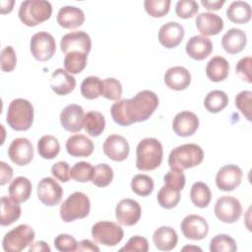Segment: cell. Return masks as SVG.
Here are the masks:
<instances>
[{"label": "cell", "instance_id": "cell-3", "mask_svg": "<svg viewBox=\"0 0 252 252\" xmlns=\"http://www.w3.org/2000/svg\"><path fill=\"white\" fill-rule=\"evenodd\" d=\"M204 159L202 148L196 144H184L174 148L168 157V165L172 169L185 170L199 165Z\"/></svg>", "mask_w": 252, "mask_h": 252}, {"label": "cell", "instance_id": "cell-50", "mask_svg": "<svg viewBox=\"0 0 252 252\" xmlns=\"http://www.w3.org/2000/svg\"><path fill=\"white\" fill-rule=\"evenodd\" d=\"M54 246L58 251L71 252L77 250L78 242L72 235L61 233L55 237Z\"/></svg>", "mask_w": 252, "mask_h": 252}, {"label": "cell", "instance_id": "cell-57", "mask_svg": "<svg viewBox=\"0 0 252 252\" xmlns=\"http://www.w3.org/2000/svg\"><path fill=\"white\" fill-rule=\"evenodd\" d=\"M30 252L32 251H39V252H50V247L45 241H36L34 243H32L29 248Z\"/></svg>", "mask_w": 252, "mask_h": 252}, {"label": "cell", "instance_id": "cell-54", "mask_svg": "<svg viewBox=\"0 0 252 252\" xmlns=\"http://www.w3.org/2000/svg\"><path fill=\"white\" fill-rule=\"evenodd\" d=\"M0 185H5L7 182H9L13 177V169L12 167L7 164L5 161L0 162Z\"/></svg>", "mask_w": 252, "mask_h": 252}, {"label": "cell", "instance_id": "cell-23", "mask_svg": "<svg viewBox=\"0 0 252 252\" xmlns=\"http://www.w3.org/2000/svg\"><path fill=\"white\" fill-rule=\"evenodd\" d=\"M50 88L58 95L70 94L76 87V79L66 70L58 68L50 77Z\"/></svg>", "mask_w": 252, "mask_h": 252}, {"label": "cell", "instance_id": "cell-2", "mask_svg": "<svg viewBox=\"0 0 252 252\" xmlns=\"http://www.w3.org/2000/svg\"><path fill=\"white\" fill-rule=\"evenodd\" d=\"M136 155V166L139 170H154L158 167L162 161V145L156 138H145L139 142Z\"/></svg>", "mask_w": 252, "mask_h": 252}, {"label": "cell", "instance_id": "cell-4", "mask_svg": "<svg viewBox=\"0 0 252 252\" xmlns=\"http://www.w3.org/2000/svg\"><path fill=\"white\" fill-rule=\"evenodd\" d=\"M6 121L16 131H27L33 122V106L24 98L12 100L8 106Z\"/></svg>", "mask_w": 252, "mask_h": 252}, {"label": "cell", "instance_id": "cell-25", "mask_svg": "<svg viewBox=\"0 0 252 252\" xmlns=\"http://www.w3.org/2000/svg\"><path fill=\"white\" fill-rule=\"evenodd\" d=\"M94 149L93 141L85 135L77 134L68 138L66 142L67 153L76 158H86L93 154Z\"/></svg>", "mask_w": 252, "mask_h": 252}, {"label": "cell", "instance_id": "cell-17", "mask_svg": "<svg viewBox=\"0 0 252 252\" xmlns=\"http://www.w3.org/2000/svg\"><path fill=\"white\" fill-rule=\"evenodd\" d=\"M84 109L79 104H68L60 113L62 127L71 133L80 132L84 127Z\"/></svg>", "mask_w": 252, "mask_h": 252}, {"label": "cell", "instance_id": "cell-45", "mask_svg": "<svg viewBox=\"0 0 252 252\" xmlns=\"http://www.w3.org/2000/svg\"><path fill=\"white\" fill-rule=\"evenodd\" d=\"M101 95L110 100H119L122 95V85L114 78H107L102 81Z\"/></svg>", "mask_w": 252, "mask_h": 252}, {"label": "cell", "instance_id": "cell-26", "mask_svg": "<svg viewBox=\"0 0 252 252\" xmlns=\"http://www.w3.org/2000/svg\"><path fill=\"white\" fill-rule=\"evenodd\" d=\"M186 53L194 60H204L213 51L211 39L202 35H194L186 43Z\"/></svg>", "mask_w": 252, "mask_h": 252}, {"label": "cell", "instance_id": "cell-28", "mask_svg": "<svg viewBox=\"0 0 252 252\" xmlns=\"http://www.w3.org/2000/svg\"><path fill=\"white\" fill-rule=\"evenodd\" d=\"M155 246L160 251H170L175 248L178 236L174 228L170 226H160L153 234Z\"/></svg>", "mask_w": 252, "mask_h": 252}, {"label": "cell", "instance_id": "cell-5", "mask_svg": "<svg viewBox=\"0 0 252 252\" xmlns=\"http://www.w3.org/2000/svg\"><path fill=\"white\" fill-rule=\"evenodd\" d=\"M52 14L50 2L45 0H26L19 8V18L28 27H34L48 20Z\"/></svg>", "mask_w": 252, "mask_h": 252}, {"label": "cell", "instance_id": "cell-16", "mask_svg": "<svg viewBox=\"0 0 252 252\" xmlns=\"http://www.w3.org/2000/svg\"><path fill=\"white\" fill-rule=\"evenodd\" d=\"M10 159L17 165H27L33 158V146L27 138H17L8 148Z\"/></svg>", "mask_w": 252, "mask_h": 252}, {"label": "cell", "instance_id": "cell-32", "mask_svg": "<svg viewBox=\"0 0 252 252\" xmlns=\"http://www.w3.org/2000/svg\"><path fill=\"white\" fill-rule=\"evenodd\" d=\"M252 15L251 6L245 1H233L226 10L227 19L234 24H246Z\"/></svg>", "mask_w": 252, "mask_h": 252}, {"label": "cell", "instance_id": "cell-53", "mask_svg": "<svg viewBox=\"0 0 252 252\" xmlns=\"http://www.w3.org/2000/svg\"><path fill=\"white\" fill-rule=\"evenodd\" d=\"M52 175L61 182H68L71 178L70 166L66 161H57L51 167Z\"/></svg>", "mask_w": 252, "mask_h": 252}, {"label": "cell", "instance_id": "cell-14", "mask_svg": "<svg viewBox=\"0 0 252 252\" xmlns=\"http://www.w3.org/2000/svg\"><path fill=\"white\" fill-rule=\"evenodd\" d=\"M243 172L235 164H227L219 169L216 175L217 187L221 191H232L241 183Z\"/></svg>", "mask_w": 252, "mask_h": 252}, {"label": "cell", "instance_id": "cell-27", "mask_svg": "<svg viewBox=\"0 0 252 252\" xmlns=\"http://www.w3.org/2000/svg\"><path fill=\"white\" fill-rule=\"evenodd\" d=\"M246 43V33L240 29H230L221 37V46L229 54H237L241 52Z\"/></svg>", "mask_w": 252, "mask_h": 252}, {"label": "cell", "instance_id": "cell-31", "mask_svg": "<svg viewBox=\"0 0 252 252\" xmlns=\"http://www.w3.org/2000/svg\"><path fill=\"white\" fill-rule=\"evenodd\" d=\"M32 189V182L25 176H19L11 182L9 186V196L17 203H24L29 200Z\"/></svg>", "mask_w": 252, "mask_h": 252}, {"label": "cell", "instance_id": "cell-9", "mask_svg": "<svg viewBox=\"0 0 252 252\" xmlns=\"http://www.w3.org/2000/svg\"><path fill=\"white\" fill-rule=\"evenodd\" d=\"M30 49L37 61H47L56 51V42L52 34L47 32H38L32 36Z\"/></svg>", "mask_w": 252, "mask_h": 252}, {"label": "cell", "instance_id": "cell-46", "mask_svg": "<svg viewBox=\"0 0 252 252\" xmlns=\"http://www.w3.org/2000/svg\"><path fill=\"white\" fill-rule=\"evenodd\" d=\"M235 105L240 112L251 121V109H252V93L250 91H242L235 96Z\"/></svg>", "mask_w": 252, "mask_h": 252}, {"label": "cell", "instance_id": "cell-29", "mask_svg": "<svg viewBox=\"0 0 252 252\" xmlns=\"http://www.w3.org/2000/svg\"><path fill=\"white\" fill-rule=\"evenodd\" d=\"M229 64L221 56H215L210 59L206 66L207 77L213 82H221L228 76Z\"/></svg>", "mask_w": 252, "mask_h": 252}, {"label": "cell", "instance_id": "cell-39", "mask_svg": "<svg viewBox=\"0 0 252 252\" xmlns=\"http://www.w3.org/2000/svg\"><path fill=\"white\" fill-rule=\"evenodd\" d=\"M158 202L164 209H172L176 207L180 201V191L163 185L157 195Z\"/></svg>", "mask_w": 252, "mask_h": 252}, {"label": "cell", "instance_id": "cell-15", "mask_svg": "<svg viewBox=\"0 0 252 252\" xmlns=\"http://www.w3.org/2000/svg\"><path fill=\"white\" fill-rule=\"evenodd\" d=\"M142 210L139 203L132 199L121 200L115 208V217L117 221L126 226L136 224L141 218Z\"/></svg>", "mask_w": 252, "mask_h": 252}, {"label": "cell", "instance_id": "cell-24", "mask_svg": "<svg viewBox=\"0 0 252 252\" xmlns=\"http://www.w3.org/2000/svg\"><path fill=\"white\" fill-rule=\"evenodd\" d=\"M57 23L63 29H76L85 22V14L82 9L75 6H63L57 14Z\"/></svg>", "mask_w": 252, "mask_h": 252}, {"label": "cell", "instance_id": "cell-11", "mask_svg": "<svg viewBox=\"0 0 252 252\" xmlns=\"http://www.w3.org/2000/svg\"><path fill=\"white\" fill-rule=\"evenodd\" d=\"M62 196V187L51 177H44L37 184V197L45 206L53 207L58 205Z\"/></svg>", "mask_w": 252, "mask_h": 252}, {"label": "cell", "instance_id": "cell-18", "mask_svg": "<svg viewBox=\"0 0 252 252\" xmlns=\"http://www.w3.org/2000/svg\"><path fill=\"white\" fill-rule=\"evenodd\" d=\"M105 156L114 161H123L127 158L130 151L127 140L117 134L109 135L102 146Z\"/></svg>", "mask_w": 252, "mask_h": 252}, {"label": "cell", "instance_id": "cell-36", "mask_svg": "<svg viewBox=\"0 0 252 252\" xmlns=\"http://www.w3.org/2000/svg\"><path fill=\"white\" fill-rule=\"evenodd\" d=\"M227 94L220 90L210 92L204 99V106L211 113H218L221 111L227 105Z\"/></svg>", "mask_w": 252, "mask_h": 252}, {"label": "cell", "instance_id": "cell-1", "mask_svg": "<svg viewBox=\"0 0 252 252\" xmlns=\"http://www.w3.org/2000/svg\"><path fill=\"white\" fill-rule=\"evenodd\" d=\"M158 105V95L149 90L139 92L132 98H123L113 103L110 108L112 119L121 126L146 121Z\"/></svg>", "mask_w": 252, "mask_h": 252}, {"label": "cell", "instance_id": "cell-12", "mask_svg": "<svg viewBox=\"0 0 252 252\" xmlns=\"http://www.w3.org/2000/svg\"><path fill=\"white\" fill-rule=\"evenodd\" d=\"M180 228L183 235L191 240L204 239L209 232L207 220L199 215L186 216L181 221Z\"/></svg>", "mask_w": 252, "mask_h": 252}, {"label": "cell", "instance_id": "cell-48", "mask_svg": "<svg viewBox=\"0 0 252 252\" xmlns=\"http://www.w3.org/2000/svg\"><path fill=\"white\" fill-rule=\"evenodd\" d=\"M163 181H164V185L171 187L173 189H176L178 191H181L185 186L186 178L183 171L171 168L164 175Z\"/></svg>", "mask_w": 252, "mask_h": 252}, {"label": "cell", "instance_id": "cell-40", "mask_svg": "<svg viewBox=\"0 0 252 252\" xmlns=\"http://www.w3.org/2000/svg\"><path fill=\"white\" fill-rule=\"evenodd\" d=\"M155 187L154 180L151 176L146 174H137L132 178L131 188L132 191L142 197L152 194Z\"/></svg>", "mask_w": 252, "mask_h": 252}, {"label": "cell", "instance_id": "cell-8", "mask_svg": "<svg viewBox=\"0 0 252 252\" xmlns=\"http://www.w3.org/2000/svg\"><path fill=\"white\" fill-rule=\"evenodd\" d=\"M94 240L105 246H115L123 238L124 232L120 225L112 221H97L92 227Z\"/></svg>", "mask_w": 252, "mask_h": 252}, {"label": "cell", "instance_id": "cell-59", "mask_svg": "<svg viewBox=\"0 0 252 252\" xmlns=\"http://www.w3.org/2000/svg\"><path fill=\"white\" fill-rule=\"evenodd\" d=\"M202 251V249L200 247H197V246H185L182 248V251Z\"/></svg>", "mask_w": 252, "mask_h": 252}, {"label": "cell", "instance_id": "cell-42", "mask_svg": "<svg viewBox=\"0 0 252 252\" xmlns=\"http://www.w3.org/2000/svg\"><path fill=\"white\" fill-rule=\"evenodd\" d=\"M237 250L235 240L227 234H218L211 239V252H234Z\"/></svg>", "mask_w": 252, "mask_h": 252}, {"label": "cell", "instance_id": "cell-58", "mask_svg": "<svg viewBox=\"0 0 252 252\" xmlns=\"http://www.w3.org/2000/svg\"><path fill=\"white\" fill-rule=\"evenodd\" d=\"M14 1L11 0V1H1L0 2V11H1V14H7V13H10L12 10H13V6H14Z\"/></svg>", "mask_w": 252, "mask_h": 252}, {"label": "cell", "instance_id": "cell-34", "mask_svg": "<svg viewBox=\"0 0 252 252\" xmlns=\"http://www.w3.org/2000/svg\"><path fill=\"white\" fill-rule=\"evenodd\" d=\"M60 145L52 135H44L37 142V152L39 156L45 159H52L59 154Z\"/></svg>", "mask_w": 252, "mask_h": 252}, {"label": "cell", "instance_id": "cell-43", "mask_svg": "<svg viewBox=\"0 0 252 252\" xmlns=\"http://www.w3.org/2000/svg\"><path fill=\"white\" fill-rule=\"evenodd\" d=\"M93 173H94V166L87 161L76 162L70 169L71 178L82 183L92 180Z\"/></svg>", "mask_w": 252, "mask_h": 252}, {"label": "cell", "instance_id": "cell-52", "mask_svg": "<svg viewBox=\"0 0 252 252\" xmlns=\"http://www.w3.org/2000/svg\"><path fill=\"white\" fill-rule=\"evenodd\" d=\"M251 65H252V58L250 56H246L241 58L235 67V71L236 74L238 75V77L247 82V83H251L252 79H251Z\"/></svg>", "mask_w": 252, "mask_h": 252}, {"label": "cell", "instance_id": "cell-7", "mask_svg": "<svg viewBox=\"0 0 252 252\" xmlns=\"http://www.w3.org/2000/svg\"><path fill=\"white\" fill-rule=\"evenodd\" d=\"M34 230L29 224H20L8 231L2 240L6 252H20L31 245L34 239Z\"/></svg>", "mask_w": 252, "mask_h": 252}, {"label": "cell", "instance_id": "cell-35", "mask_svg": "<svg viewBox=\"0 0 252 252\" xmlns=\"http://www.w3.org/2000/svg\"><path fill=\"white\" fill-rule=\"evenodd\" d=\"M190 198L196 207L206 208L211 202L212 193L206 183L195 182L190 189Z\"/></svg>", "mask_w": 252, "mask_h": 252}, {"label": "cell", "instance_id": "cell-6", "mask_svg": "<svg viewBox=\"0 0 252 252\" xmlns=\"http://www.w3.org/2000/svg\"><path fill=\"white\" fill-rule=\"evenodd\" d=\"M91 210L89 197L83 192H74L60 206V217L63 221L71 222L86 218Z\"/></svg>", "mask_w": 252, "mask_h": 252}, {"label": "cell", "instance_id": "cell-51", "mask_svg": "<svg viewBox=\"0 0 252 252\" xmlns=\"http://www.w3.org/2000/svg\"><path fill=\"white\" fill-rule=\"evenodd\" d=\"M149 250V242L147 238L135 235L132 236L128 242L120 249V251H140V252H147Z\"/></svg>", "mask_w": 252, "mask_h": 252}, {"label": "cell", "instance_id": "cell-10", "mask_svg": "<svg viewBox=\"0 0 252 252\" xmlns=\"http://www.w3.org/2000/svg\"><path fill=\"white\" fill-rule=\"evenodd\" d=\"M214 212L222 222L233 223L240 218L242 207L238 199L232 196H221L216 202Z\"/></svg>", "mask_w": 252, "mask_h": 252}, {"label": "cell", "instance_id": "cell-21", "mask_svg": "<svg viewBox=\"0 0 252 252\" xmlns=\"http://www.w3.org/2000/svg\"><path fill=\"white\" fill-rule=\"evenodd\" d=\"M164 83L171 90L182 91L189 87L191 83V74L183 66H173L165 72Z\"/></svg>", "mask_w": 252, "mask_h": 252}, {"label": "cell", "instance_id": "cell-13", "mask_svg": "<svg viewBox=\"0 0 252 252\" xmlns=\"http://www.w3.org/2000/svg\"><path fill=\"white\" fill-rule=\"evenodd\" d=\"M60 47L65 54L72 51H80L89 54L92 47L91 37L83 31L71 32L62 36Z\"/></svg>", "mask_w": 252, "mask_h": 252}, {"label": "cell", "instance_id": "cell-56", "mask_svg": "<svg viewBox=\"0 0 252 252\" xmlns=\"http://www.w3.org/2000/svg\"><path fill=\"white\" fill-rule=\"evenodd\" d=\"M201 4L209 11H217L222 7L224 0H201Z\"/></svg>", "mask_w": 252, "mask_h": 252}, {"label": "cell", "instance_id": "cell-20", "mask_svg": "<svg viewBox=\"0 0 252 252\" xmlns=\"http://www.w3.org/2000/svg\"><path fill=\"white\" fill-rule=\"evenodd\" d=\"M184 37V29L177 22H168L158 31V41L165 48H174Z\"/></svg>", "mask_w": 252, "mask_h": 252}, {"label": "cell", "instance_id": "cell-41", "mask_svg": "<svg viewBox=\"0 0 252 252\" xmlns=\"http://www.w3.org/2000/svg\"><path fill=\"white\" fill-rule=\"evenodd\" d=\"M113 179V170L106 163H99L94 167L92 182L97 187L108 186Z\"/></svg>", "mask_w": 252, "mask_h": 252}, {"label": "cell", "instance_id": "cell-19", "mask_svg": "<svg viewBox=\"0 0 252 252\" xmlns=\"http://www.w3.org/2000/svg\"><path fill=\"white\" fill-rule=\"evenodd\" d=\"M199 127L198 116L191 111L178 112L172 121V130L179 137L193 135Z\"/></svg>", "mask_w": 252, "mask_h": 252}, {"label": "cell", "instance_id": "cell-47", "mask_svg": "<svg viewBox=\"0 0 252 252\" xmlns=\"http://www.w3.org/2000/svg\"><path fill=\"white\" fill-rule=\"evenodd\" d=\"M199 10V5L194 0H179L175 6V13L181 19L192 18Z\"/></svg>", "mask_w": 252, "mask_h": 252}, {"label": "cell", "instance_id": "cell-49", "mask_svg": "<svg viewBox=\"0 0 252 252\" xmlns=\"http://www.w3.org/2000/svg\"><path fill=\"white\" fill-rule=\"evenodd\" d=\"M1 70L3 72H11L17 64V56L14 48L10 45L4 47L1 51Z\"/></svg>", "mask_w": 252, "mask_h": 252}, {"label": "cell", "instance_id": "cell-37", "mask_svg": "<svg viewBox=\"0 0 252 252\" xmlns=\"http://www.w3.org/2000/svg\"><path fill=\"white\" fill-rule=\"evenodd\" d=\"M88 54L80 51H72L65 55L64 67L68 73L78 74L87 66Z\"/></svg>", "mask_w": 252, "mask_h": 252}, {"label": "cell", "instance_id": "cell-30", "mask_svg": "<svg viewBox=\"0 0 252 252\" xmlns=\"http://www.w3.org/2000/svg\"><path fill=\"white\" fill-rule=\"evenodd\" d=\"M1 219L0 223L2 226H7L15 222L22 214V209L19 203L15 202L7 196H2L0 201Z\"/></svg>", "mask_w": 252, "mask_h": 252}, {"label": "cell", "instance_id": "cell-55", "mask_svg": "<svg viewBox=\"0 0 252 252\" xmlns=\"http://www.w3.org/2000/svg\"><path fill=\"white\" fill-rule=\"evenodd\" d=\"M78 251H94V252H98L99 248L93 243L91 240L89 239H84L82 241H80L78 243V247H77Z\"/></svg>", "mask_w": 252, "mask_h": 252}, {"label": "cell", "instance_id": "cell-33", "mask_svg": "<svg viewBox=\"0 0 252 252\" xmlns=\"http://www.w3.org/2000/svg\"><path fill=\"white\" fill-rule=\"evenodd\" d=\"M84 128L90 136H99L105 128L104 116L100 112L94 110L87 112L84 118Z\"/></svg>", "mask_w": 252, "mask_h": 252}, {"label": "cell", "instance_id": "cell-38", "mask_svg": "<svg viewBox=\"0 0 252 252\" xmlns=\"http://www.w3.org/2000/svg\"><path fill=\"white\" fill-rule=\"evenodd\" d=\"M102 81L95 76H89L81 84V94L87 99H94L101 95Z\"/></svg>", "mask_w": 252, "mask_h": 252}, {"label": "cell", "instance_id": "cell-44", "mask_svg": "<svg viewBox=\"0 0 252 252\" xmlns=\"http://www.w3.org/2000/svg\"><path fill=\"white\" fill-rule=\"evenodd\" d=\"M170 3V0H146L144 7L151 17L160 18L168 13Z\"/></svg>", "mask_w": 252, "mask_h": 252}, {"label": "cell", "instance_id": "cell-22", "mask_svg": "<svg viewBox=\"0 0 252 252\" xmlns=\"http://www.w3.org/2000/svg\"><path fill=\"white\" fill-rule=\"evenodd\" d=\"M196 27L205 37L215 35L223 29V20L214 13H201L196 17Z\"/></svg>", "mask_w": 252, "mask_h": 252}]
</instances>
